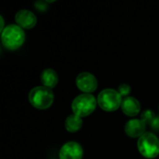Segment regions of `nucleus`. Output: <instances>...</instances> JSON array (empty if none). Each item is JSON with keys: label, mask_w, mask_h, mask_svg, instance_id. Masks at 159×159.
Instances as JSON below:
<instances>
[{"label": "nucleus", "mask_w": 159, "mask_h": 159, "mask_svg": "<svg viewBox=\"0 0 159 159\" xmlns=\"http://www.w3.org/2000/svg\"><path fill=\"white\" fill-rule=\"evenodd\" d=\"M1 41L3 46L9 50L20 48L25 41V33L17 24H9L1 32Z\"/></svg>", "instance_id": "1"}, {"label": "nucleus", "mask_w": 159, "mask_h": 159, "mask_svg": "<svg viewBox=\"0 0 159 159\" xmlns=\"http://www.w3.org/2000/svg\"><path fill=\"white\" fill-rule=\"evenodd\" d=\"M29 102L34 108L39 110L49 108L54 102V94L52 89L44 86L34 88L29 93Z\"/></svg>", "instance_id": "2"}, {"label": "nucleus", "mask_w": 159, "mask_h": 159, "mask_svg": "<svg viewBox=\"0 0 159 159\" xmlns=\"http://www.w3.org/2000/svg\"><path fill=\"white\" fill-rule=\"evenodd\" d=\"M97 100L91 94L83 93L75 97L72 102V111L79 117H86L91 115L97 106Z\"/></svg>", "instance_id": "3"}, {"label": "nucleus", "mask_w": 159, "mask_h": 159, "mask_svg": "<svg viewBox=\"0 0 159 159\" xmlns=\"http://www.w3.org/2000/svg\"><path fill=\"white\" fill-rule=\"evenodd\" d=\"M138 150L140 154L147 159H154L159 155V139L151 132H145L138 140Z\"/></svg>", "instance_id": "4"}, {"label": "nucleus", "mask_w": 159, "mask_h": 159, "mask_svg": "<svg viewBox=\"0 0 159 159\" xmlns=\"http://www.w3.org/2000/svg\"><path fill=\"white\" fill-rule=\"evenodd\" d=\"M122 97L119 92L113 89H105L102 90L97 98L99 106L105 112H114L121 107Z\"/></svg>", "instance_id": "5"}, {"label": "nucleus", "mask_w": 159, "mask_h": 159, "mask_svg": "<svg viewBox=\"0 0 159 159\" xmlns=\"http://www.w3.org/2000/svg\"><path fill=\"white\" fill-rule=\"evenodd\" d=\"M75 84L79 90L87 94L94 92L98 88L97 78L92 74L88 72L80 73L75 78Z\"/></svg>", "instance_id": "6"}, {"label": "nucleus", "mask_w": 159, "mask_h": 159, "mask_svg": "<svg viewBox=\"0 0 159 159\" xmlns=\"http://www.w3.org/2000/svg\"><path fill=\"white\" fill-rule=\"evenodd\" d=\"M83 148L76 142H68L64 143L59 153L60 159H82Z\"/></svg>", "instance_id": "7"}, {"label": "nucleus", "mask_w": 159, "mask_h": 159, "mask_svg": "<svg viewBox=\"0 0 159 159\" xmlns=\"http://www.w3.org/2000/svg\"><path fill=\"white\" fill-rule=\"evenodd\" d=\"M15 21L17 25L22 29H32L35 26L37 19L32 11L28 9H20L15 15Z\"/></svg>", "instance_id": "8"}, {"label": "nucleus", "mask_w": 159, "mask_h": 159, "mask_svg": "<svg viewBox=\"0 0 159 159\" xmlns=\"http://www.w3.org/2000/svg\"><path fill=\"white\" fill-rule=\"evenodd\" d=\"M146 123L142 119H130L125 125V133L130 138H140L145 133Z\"/></svg>", "instance_id": "9"}, {"label": "nucleus", "mask_w": 159, "mask_h": 159, "mask_svg": "<svg viewBox=\"0 0 159 159\" xmlns=\"http://www.w3.org/2000/svg\"><path fill=\"white\" fill-rule=\"evenodd\" d=\"M122 112L128 116H135L141 111V103L134 97H126L121 103Z\"/></svg>", "instance_id": "10"}, {"label": "nucleus", "mask_w": 159, "mask_h": 159, "mask_svg": "<svg viewBox=\"0 0 159 159\" xmlns=\"http://www.w3.org/2000/svg\"><path fill=\"white\" fill-rule=\"evenodd\" d=\"M40 79L44 87L52 89L57 86L58 81H59V76L53 69L48 68L42 72Z\"/></svg>", "instance_id": "11"}, {"label": "nucleus", "mask_w": 159, "mask_h": 159, "mask_svg": "<svg viewBox=\"0 0 159 159\" xmlns=\"http://www.w3.org/2000/svg\"><path fill=\"white\" fill-rule=\"evenodd\" d=\"M82 126H83L82 118L75 114L69 116L64 122L65 129L69 132H76L82 128Z\"/></svg>", "instance_id": "12"}, {"label": "nucleus", "mask_w": 159, "mask_h": 159, "mask_svg": "<svg viewBox=\"0 0 159 159\" xmlns=\"http://www.w3.org/2000/svg\"><path fill=\"white\" fill-rule=\"evenodd\" d=\"M156 117H157V115L154 113V111H152V110H146V111H144V112L142 114L141 119H142L143 121H144L146 124H151L152 121H153Z\"/></svg>", "instance_id": "13"}, {"label": "nucleus", "mask_w": 159, "mask_h": 159, "mask_svg": "<svg viewBox=\"0 0 159 159\" xmlns=\"http://www.w3.org/2000/svg\"><path fill=\"white\" fill-rule=\"evenodd\" d=\"M118 92H119V94L121 95V97L123 98H126V97H129L128 95L130 93V86L129 85H128V84H126V83H124V84H121L119 87H118V90H117Z\"/></svg>", "instance_id": "14"}, {"label": "nucleus", "mask_w": 159, "mask_h": 159, "mask_svg": "<svg viewBox=\"0 0 159 159\" xmlns=\"http://www.w3.org/2000/svg\"><path fill=\"white\" fill-rule=\"evenodd\" d=\"M34 7L39 11H45V10H47V7H48V2L47 1H37L34 3Z\"/></svg>", "instance_id": "15"}, {"label": "nucleus", "mask_w": 159, "mask_h": 159, "mask_svg": "<svg viewBox=\"0 0 159 159\" xmlns=\"http://www.w3.org/2000/svg\"><path fill=\"white\" fill-rule=\"evenodd\" d=\"M151 126H152V128L153 129H159V117L158 116H157L153 121H152V123L150 124Z\"/></svg>", "instance_id": "16"}, {"label": "nucleus", "mask_w": 159, "mask_h": 159, "mask_svg": "<svg viewBox=\"0 0 159 159\" xmlns=\"http://www.w3.org/2000/svg\"><path fill=\"white\" fill-rule=\"evenodd\" d=\"M0 20H1V28H0V29H1V32H2V31H3V30H4V29L6 28V27L4 26V23H5V22H4V19H3V16H0Z\"/></svg>", "instance_id": "17"}]
</instances>
